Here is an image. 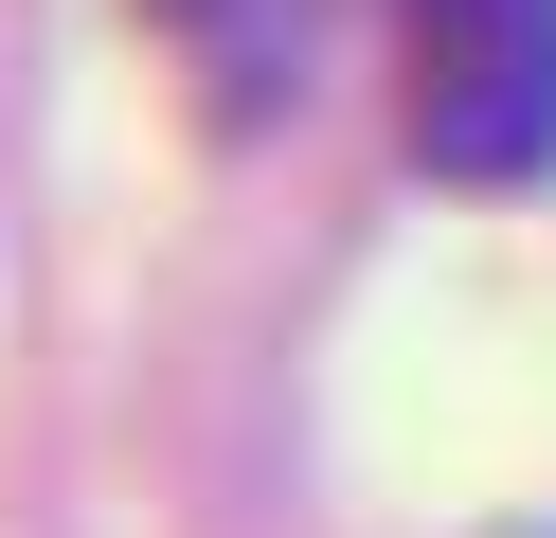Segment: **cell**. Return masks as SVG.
<instances>
[{"label":"cell","mask_w":556,"mask_h":538,"mask_svg":"<svg viewBox=\"0 0 556 538\" xmlns=\"http://www.w3.org/2000/svg\"><path fill=\"white\" fill-rule=\"evenodd\" d=\"M395 126L431 179L556 162V0H395Z\"/></svg>","instance_id":"6da1fadb"},{"label":"cell","mask_w":556,"mask_h":538,"mask_svg":"<svg viewBox=\"0 0 556 538\" xmlns=\"http://www.w3.org/2000/svg\"><path fill=\"white\" fill-rule=\"evenodd\" d=\"M162 18H180V54L216 72V108H269L305 72V0H162Z\"/></svg>","instance_id":"7a4b0ae2"}]
</instances>
